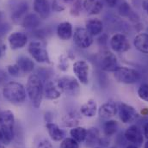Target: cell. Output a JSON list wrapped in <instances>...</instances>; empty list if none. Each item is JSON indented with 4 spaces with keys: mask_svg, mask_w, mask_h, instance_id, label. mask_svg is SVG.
<instances>
[{
    "mask_svg": "<svg viewBox=\"0 0 148 148\" xmlns=\"http://www.w3.org/2000/svg\"><path fill=\"white\" fill-rule=\"evenodd\" d=\"M26 91L33 106L36 109L40 108L44 95V85L42 80L36 74H32L29 77L26 84Z\"/></svg>",
    "mask_w": 148,
    "mask_h": 148,
    "instance_id": "obj_1",
    "label": "cell"
},
{
    "mask_svg": "<svg viewBox=\"0 0 148 148\" xmlns=\"http://www.w3.org/2000/svg\"><path fill=\"white\" fill-rule=\"evenodd\" d=\"M3 97L11 103H22L26 99V90L24 86L17 82H9L3 89Z\"/></svg>",
    "mask_w": 148,
    "mask_h": 148,
    "instance_id": "obj_2",
    "label": "cell"
},
{
    "mask_svg": "<svg viewBox=\"0 0 148 148\" xmlns=\"http://www.w3.org/2000/svg\"><path fill=\"white\" fill-rule=\"evenodd\" d=\"M0 127L3 142L9 144L15 135V116L12 111L4 110L0 113Z\"/></svg>",
    "mask_w": 148,
    "mask_h": 148,
    "instance_id": "obj_3",
    "label": "cell"
},
{
    "mask_svg": "<svg viewBox=\"0 0 148 148\" xmlns=\"http://www.w3.org/2000/svg\"><path fill=\"white\" fill-rule=\"evenodd\" d=\"M114 78L119 82L126 84H131L138 82L140 78V74L138 71L128 67H119L114 73Z\"/></svg>",
    "mask_w": 148,
    "mask_h": 148,
    "instance_id": "obj_4",
    "label": "cell"
},
{
    "mask_svg": "<svg viewBox=\"0 0 148 148\" xmlns=\"http://www.w3.org/2000/svg\"><path fill=\"white\" fill-rule=\"evenodd\" d=\"M58 86L62 92L69 96H77L80 92V85L78 81L71 76H64L57 80Z\"/></svg>",
    "mask_w": 148,
    "mask_h": 148,
    "instance_id": "obj_5",
    "label": "cell"
},
{
    "mask_svg": "<svg viewBox=\"0 0 148 148\" xmlns=\"http://www.w3.org/2000/svg\"><path fill=\"white\" fill-rule=\"evenodd\" d=\"M28 51L33 59L39 63H50V58L46 47L40 41H32L29 43Z\"/></svg>",
    "mask_w": 148,
    "mask_h": 148,
    "instance_id": "obj_6",
    "label": "cell"
},
{
    "mask_svg": "<svg viewBox=\"0 0 148 148\" xmlns=\"http://www.w3.org/2000/svg\"><path fill=\"white\" fill-rule=\"evenodd\" d=\"M73 40L75 44L83 49L90 47L93 43V36L84 28H77L75 29Z\"/></svg>",
    "mask_w": 148,
    "mask_h": 148,
    "instance_id": "obj_7",
    "label": "cell"
},
{
    "mask_svg": "<svg viewBox=\"0 0 148 148\" xmlns=\"http://www.w3.org/2000/svg\"><path fill=\"white\" fill-rule=\"evenodd\" d=\"M118 110L120 119L123 123H132L139 117V114L135 109L127 103H121L119 104Z\"/></svg>",
    "mask_w": 148,
    "mask_h": 148,
    "instance_id": "obj_8",
    "label": "cell"
},
{
    "mask_svg": "<svg viewBox=\"0 0 148 148\" xmlns=\"http://www.w3.org/2000/svg\"><path fill=\"white\" fill-rule=\"evenodd\" d=\"M73 72L78 81L83 84L89 83V64L84 60H77L73 64Z\"/></svg>",
    "mask_w": 148,
    "mask_h": 148,
    "instance_id": "obj_9",
    "label": "cell"
},
{
    "mask_svg": "<svg viewBox=\"0 0 148 148\" xmlns=\"http://www.w3.org/2000/svg\"><path fill=\"white\" fill-rule=\"evenodd\" d=\"M111 48L116 53H125L130 48V43L123 34H116L113 36L110 40Z\"/></svg>",
    "mask_w": 148,
    "mask_h": 148,
    "instance_id": "obj_10",
    "label": "cell"
},
{
    "mask_svg": "<svg viewBox=\"0 0 148 148\" xmlns=\"http://www.w3.org/2000/svg\"><path fill=\"white\" fill-rule=\"evenodd\" d=\"M120 67L116 56L111 52H106L103 54L101 60L102 70L109 73H114Z\"/></svg>",
    "mask_w": 148,
    "mask_h": 148,
    "instance_id": "obj_11",
    "label": "cell"
},
{
    "mask_svg": "<svg viewBox=\"0 0 148 148\" xmlns=\"http://www.w3.org/2000/svg\"><path fill=\"white\" fill-rule=\"evenodd\" d=\"M8 41L10 48L13 50H16L23 48L27 44L28 36L23 32H14L9 36Z\"/></svg>",
    "mask_w": 148,
    "mask_h": 148,
    "instance_id": "obj_12",
    "label": "cell"
},
{
    "mask_svg": "<svg viewBox=\"0 0 148 148\" xmlns=\"http://www.w3.org/2000/svg\"><path fill=\"white\" fill-rule=\"evenodd\" d=\"M125 138L127 139V140H128L129 142L134 144V145H141L143 142V134L140 131V129L135 126V125H132L130 126L125 132Z\"/></svg>",
    "mask_w": 148,
    "mask_h": 148,
    "instance_id": "obj_13",
    "label": "cell"
},
{
    "mask_svg": "<svg viewBox=\"0 0 148 148\" xmlns=\"http://www.w3.org/2000/svg\"><path fill=\"white\" fill-rule=\"evenodd\" d=\"M61 90L58 86L57 81H47L44 86V95L48 100H56L61 96Z\"/></svg>",
    "mask_w": 148,
    "mask_h": 148,
    "instance_id": "obj_14",
    "label": "cell"
},
{
    "mask_svg": "<svg viewBox=\"0 0 148 148\" xmlns=\"http://www.w3.org/2000/svg\"><path fill=\"white\" fill-rule=\"evenodd\" d=\"M33 7L35 12L43 20L47 19L50 16V4L47 0H34Z\"/></svg>",
    "mask_w": 148,
    "mask_h": 148,
    "instance_id": "obj_15",
    "label": "cell"
},
{
    "mask_svg": "<svg viewBox=\"0 0 148 148\" xmlns=\"http://www.w3.org/2000/svg\"><path fill=\"white\" fill-rule=\"evenodd\" d=\"M103 3L100 0H84L83 2V9L89 15H97L103 10Z\"/></svg>",
    "mask_w": 148,
    "mask_h": 148,
    "instance_id": "obj_16",
    "label": "cell"
},
{
    "mask_svg": "<svg viewBox=\"0 0 148 148\" xmlns=\"http://www.w3.org/2000/svg\"><path fill=\"white\" fill-rule=\"evenodd\" d=\"M57 35L62 40H68L73 35V25L69 22L60 23L57 27Z\"/></svg>",
    "mask_w": 148,
    "mask_h": 148,
    "instance_id": "obj_17",
    "label": "cell"
},
{
    "mask_svg": "<svg viewBox=\"0 0 148 148\" xmlns=\"http://www.w3.org/2000/svg\"><path fill=\"white\" fill-rule=\"evenodd\" d=\"M22 26L26 29H36L40 24V17L35 13H29L21 23Z\"/></svg>",
    "mask_w": 148,
    "mask_h": 148,
    "instance_id": "obj_18",
    "label": "cell"
},
{
    "mask_svg": "<svg viewBox=\"0 0 148 148\" xmlns=\"http://www.w3.org/2000/svg\"><path fill=\"white\" fill-rule=\"evenodd\" d=\"M28 10H29L28 3L22 2V3H18L11 14V18H12L13 22L16 23H19L21 21H23V18L25 17V14L28 11Z\"/></svg>",
    "mask_w": 148,
    "mask_h": 148,
    "instance_id": "obj_19",
    "label": "cell"
},
{
    "mask_svg": "<svg viewBox=\"0 0 148 148\" xmlns=\"http://www.w3.org/2000/svg\"><path fill=\"white\" fill-rule=\"evenodd\" d=\"M117 105L113 102H108L106 103H103L98 110V114L100 117L109 119L112 116L115 115L117 113Z\"/></svg>",
    "mask_w": 148,
    "mask_h": 148,
    "instance_id": "obj_20",
    "label": "cell"
},
{
    "mask_svg": "<svg viewBox=\"0 0 148 148\" xmlns=\"http://www.w3.org/2000/svg\"><path fill=\"white\" fill-rule=\"evenodd\" d=\"M85 26H86L85 29L92 36L101 34L103 29V25L102 21L97 18L90 19L89 21H87L85 23Z\"/></svg>",
    "mask_w": 148,
    "mask_h": 148,
    "instance_id": "obj_21",
    "label": "cell"
},
{
    "mask_svg": "<svg viewBox=\"0 0 148 148\" xmlns=\"http://www.w3.org/2000/svg\"><path fill=\"white\" fill-rule=\"evenodd\" d=\"M134 45L140 53L148 54V34H139L134 40Z\"/></svg>",
    "mask_w": 148,
    "mask_h": 148,
    "instance_id": "obj_22",
    "label": "cell"
},
{
    "mask_svg": "<svg viewBox=\"0 0 148 148\" xmlns=\"http://www.w3.org/2000/svg\"><path fill=\"white\" fill-rule=\"evenodd\" d=\"M20 70L22 71L23 74L29 73L34 70L35 67V63L33 60L26 56H21L17 59L16 63Z\"/></svg>",
    "mask_w": 148,
    "mask_h": 148,
    "instance_id": "obj_23",
    "label": "cell"
},
{
    "mask_svg": "<svg viewBox=\"0 0 148 148\" xmlns=\"http://www.w3.org/2000/svg\"><path fill=\"white\" fill-rule=\"evenodd\" d=\"M97 110V105L96 101L93 99L88 100L80 108L81 114L84 116L88 117V118H91V117L95 116Z\"/></svg>",
    "mask_w": 148,
    "mask_h": 148,
    "instance_id": "obj_24",
    "label": "cell"
},
{
    "mask_svg": "<svg viewBox=\"0 0 148 148\" xmlns=\"http://www.w3.org/2000/svg\"><path fill=\"white\" fill-rule=\"evenodd\" d=\"M46 128L48 132L50 138L53 141H60L64 139V132L54 123H47Z\"/></svg>",
    "mask_w": 148,
    "mask_h": 148,
    "instance_id": "obj_25",
    "label": "cell"
},
{
    "mask_svg": "<svg viewBox=\"0 0 148 148\" xmlns=\"http://www.w3.org/2000/svg\"><path fill=\"white\" fill-rule=\"evenodd\" d=\"M100 140V133L97 127H90L87 130L85 141L88 146H94Z\"/></svg>",
    "mask_w": 148,
    "mask_h": 148,
    "instance_id": "obj_26",
    "label": "cell"
},
{
    "mask_svg": "<svg viewBox=\"0 0 148 148\" xmlns=\"http://www.w3.org/2000/svg\"><path fill=\"white\" fill-rule=\"evenodd\" d=\"M70 134L77 142H83L86 139L87 130L83 127H75L70 130Z\"/></svg>",
    "mask_w": 148,
    "mask_h": 148,
    "instance_id": "obj_27",
    "label": "cell"
},
{
    "mask_svg": "<svg viewBox=\"0 0 148 148\" xmlns=\"http://www.w3.org/2000/svg\"><path fill=\"white\" fill-rule=\"evenodd\" d=\"M78 121H78L77 115L75 113H69L66 114L62 119L63 125L68 127H75L78 124Z\"/></svg>",
    "mask_w": 148,
    "mask_h": 148,
    "instance_id": "obj_28",
    "label": "cell"
},
{
    "mask_svg": "<svg viewBox=\"0 0 148 148\" xmlns=\"http://www.w3.org/2000/svg\"><path fill=\"white\" fill-rule=\"evenodd\" d=\"M117 121H114V120H110L108 121H106L103 125V132L104 134L108 137H110L112 135H114L116 131H117Z\"/></svg>",
    "mask_w": 148,
    "mask_h": 148,
    "instance_id": "obj_29",
    "label": "cell"
},
{
    "mask_svg": "<svg viewBox=\"0 0 148 148\" xmlns=\"http://www.w3.org/2000/svg\"><path fill=\"white\" fill-rule=\"evenodd\" d=\"M83 9V2L82 0H74L73 4L71 7L70 13L73 16H78Z\"/></svg>",
    "mask_w": 148,
    "mask_h": 148,
    "instance_id": "obj_30",
    "label": "cell"
},
{
    "mask_svg": "<svg viewBox=\"0 0 148 148\" xmlns=\"http://www.w3.org/2000/svg\"><path fill=\"white\" fill-rule=\"evenodd\" d=\"M60 148H79V145L73 138H66L62 140Z\"/></svg>",
    "mask_w": 148,
    "mask_h": 148,
    "instance_id": "obj_31",
    "label": "cell"
},
{
    "mask_svg": "<svg viewBox=\"0 0 148 148\" xmlns=\"http://www.w3.org/2000/svg\"><path fill=\"white\" fill-rule=\"evenodd\" d=\"M138 96L141 100L148 102V84H143L140 86L138 90Z\"/></svg>",
    "mask_w": 148,
    "mask_h": 148,
    "instance_id": "obj_32",
    "label": "cell"
},
{
    "mask_svg": "<svg viewBox=\"0 0 148 148\" xmlns=\"http://www.w3.org/2000/svg\"><path fill=\"white\" fill-rule=\"evenodd\" d=\"M7 70H8L9 74H10L12 77H18L21 76V74H23L22 71L20 70V68L18 67V66L16 64L8 66Z\"/></svg>",
    "mask_w": 148,
    "mask_h": 148,
    "instance_id": "obj_33",
    "label": "cell"
},
{
    "mask_svg": "<svg viewBox=\"0 0 148 148\" xmlns=\"http://www.w3.org/2000/svg\"><path fill=\"white\" fill-rule=\"evenodd\" d=\"M119 12L121 16H128L131 14V9L129 7V5L127 3H123L122 4H121L120 8H119Z\"/></svg>",
    "mask_w": 148,
    "mask_h": 148,
    "instance_id": "obj_34",
    "label": "cell"
},
{
    "mask_svg": "<svg viewBox=\"0 0 148 148\" xmlns=\"http://www.w3.org/2000/svg\"><path fill=\"white\" fill-rule=\"evenodd\" d=\"M52 8L56 12H61L66 9L65 5L60 0H53V4H52Z\"/></svg>",
    "mask_w": 148,
    "mask_h": 148,
    "instance_id": "obj_35",
    "label": "cell"
},
{
    "mask_svg": "<svg viewBox=\"0 0 148 148\" xmlns=\"http://www.w3.org/2000/svg\"><path fill=\"white\" fill-rule=\"evenodd\" d=\"M68 60L65 57V56H61L60 58V60H59V66H60V69L62 70V71H66L68 69V66H69V63L67 61Z\"/></svg>",
    "mask_w": 148,
    "mask_h": 148,
    "instance_id": "obj_36",
    "label": "cell"
},
{
    "mask_svg": "<svg viewBox=\"0 0 148 148\" xmlns=\"http://www.w3.org/2000/svg\"><path fill=\"white\" fill-rule=\"evenodd\" d=\"M37 148H53L52 143L47 140H42L39 142Z\"/></svg>",
    "mask_w": 148,
    "mask_h": 148,
    "instance_id": "obj_37",
    "label": "cell"
},
{
    "mask_svg": "<svg viewBox=\"0 0 148 148\" xmlns=\"http://www.w3.org/2000/svg\"><path fill=\"white\" fill-rule=\"evenodd\" d=\"M105 2L110 7H114L117 3V0H105Z\"/></svg>",
    "mask_w": 148,
    "mask_h": 148,
    "instance_id": "obj_38",
    "label": "cell"
},
{
    "mask_svg": "<svg viewBox=\"0 0 148 148\" xmlns=\"http://www.w3.org/2000/svg\"><path fill=\"white\" fill-rule=\"evenodd\" d=\"M143 131H144V136L148 140V123L144 125Z\"/></svg>",
    "mask_w": 148,
    "mask_h": 148,
    "instance_id": "obj_39",
    "label": "cell"
},
{
    "mask_svg": "<svg viewBox=\"0 0 148 148\" xmlns=\"http://www.w3.org/2000/svg\"><path fill=\"white\" fill-rule=\"evenodd\" d=\"M143 9L147 11V13L148 14V0H145L143 2Z\"/></svg>",
    "mask_w": 148,
    "mask_h": 148,
    "instance_id": "obj_40",
    "label": "cell"
},
{
    "mask_svg": "<svg viewBox=\"0 0 148 148\" xmlns=\"http://www.w3.org/2000/svg\"><path fill=\"white\" fill-rule=\"evenodd\" d=\"M3 14L0 11V24H1L2 23H3Z\"/></svg>",
    "mask_w": 148,
    "mask_h": 148,
    "instance_id": "obj_41",
    "label": "cell"
},
{
    "mask_svg": "<svg viewBox=\"0 0 148 148\" xmlns=\"http://www.w3.org/2000/svg\"><path fill=\"white\" fill-rule=\"evenodd\" d=\"M0 142H3V134H2L1 127H0Z\"/></svg>",
    "mask_w": 148,
    "mask_h": 148,
    "instance_id": "obj_42",
    "label": "cell"
},
{
    "mask_svg": "<svg viewBox=\"0 0 148 148\" xmlns=\"http://www.w3.org/2000/svg\"><path fill=\"white\" fill-rule=\"evenodd\" d=\"M61 1L66 2V3H70V2H73V1H74V0H61Z\"/></svg>",
    "mask_w": 148,
    "mask_h": 148,
    "instance_id": "obj_43",
    "label": "cell"
},
{
    "mask_svg": "<svg viewBox=\"0 0 148 148\" xmlns=\"http://www.w3.org/2000/svg\"><path fill=\"white\" fill-rule=\"evenodd\" d=\"M127 148H137L135 146H134V145H130V146H128Z\"/></svg>",
    "mask_w": 148,
    "mask_h": 148,
    "instance_id": "obj_44",
    "label": "cell"
},
{
    "mask_svg": "<svg viewBox=\"0 0 148 148\" xmlns=\"http://www.w3.org/2000/svg\"><path fill=\"white\" fill-rule=\"evenodd\" d=\"M144 148H148V141H147L145 143V146H144Z\"/></svg>",
    "mask_w": 148,
    "mask_h": 148,
    "instance_id": "obj_45",
    "label": "cell"
},
{
    "mask_svg": "<svg viewBox=\"0 0 148 148\" xmlns=\"http://www.w3.org/2000/svg\"><path fill=\"white\" fill-rule=\"evenodd\" d=\"M0 148H5V147H3V145H0Z\"/></svg>",
    "mask_w": 148,
    "mask_h": 148,
    "instance_id": "obj_46",
    "label": "cell"
},
{
    "mask_svg": "<svg viewBox=\"0 0 148 148\" xmlns=\"http://www.w3.org/2000/svg\"><path fill=\"white\" fill-rule=\"evenodd\" d=\"M112 148H116V147H112Z\"/></svg>",
    "mask_w": 148,
    "mask_h": 148,
    "instance_id": "obj_47",
    "label": "cell"
},
{
    "mask_svg": "<svg viewBox=\"0 0 148 148\" xmlns=\"http://www.w3.org/2000/svg\"><path fill=\"white\" fill-rule=\"evenodd\" d=\"M97 148H98V147H97Z\"/></svg>",
    "mask_w": 148,
    "mask_h": 148,
    "instance_id": "obj_48",
    "label": "cell"
}]
</instances>
